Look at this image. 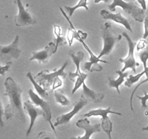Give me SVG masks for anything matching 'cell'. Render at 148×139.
Listing matches in <instances>:
<instances>
[{
	"mask_svg": "<svg viewBox=\"0 0 148 139\" xmlns=\"http://www.w3.org/2000/svg\"><path fill=\"white\" fill-rule=\"evenodd\" d=\"M82 94L88 98V100L95 103L102 102L105 97V95L102 93H98L88 88L85 82L82 83Z\"/></svg>",
	"mask_w": 148,
	"mask_h": 139,
	"instance_id": "ac0fdd59",
	"label": "cell"
},
{
	"mask_svg": "<svg viewBox=\"0 0 148 139\" xmlns=\"http://www.w3.org/2000/svg\"><path fill=\"white\" fill-rule=\"evenodd\" d=\"M59 10L62 12V14L64 15V17H65V19L66 20V21L69 23V28L68 29L67 31V41L69 43V46H72V43H73L74 39H77V41L80 40H85L87 37H88V33H84L82 30H77L76 28L74 26L73 23H72L70 20H69V17L67 16V14H66L64 11H63V9L62 7H59Z\"/></svg>",
	"mask_w": 148,
	"mask_h": 139,
	"instance_id": "2e32d148",
	"label": "cell"
},
{
	"mask_svg": "<svg viewBox=\"0 0 148 139\" xmlns=\"http://www.w3.org/2000/svg\"><path fill=\"white\" fill-rule=\"evenodd\" d=\"M3 115H4V111L3 109V107L1 101H0V127H4V122H3L2 120Z\"/></svg>",
	"mask_w": 148,
	"mask_h": 139,
	"instance_id": "4dcf8cb0",
	"label": "cell"
},
{
	"mask_svg": "<svg viewBox=\"0 0 148 139\" xmlns=\"http://www.w3.org/2000/svg\"><path fill=\"white\" fill-rule=\"evenodd\" d=\"M38 138H51V136L49 135V133H45V132H41L40 133H39L38 136Z\"/></svg>",
	"mask_w": 148,
	"mask_h": 139,
	"instance_id": "1f68e13d",
	"label": "cell"
},
{
	"mask_svg": "<svg viewBox=\"0 0 148 139\" xmlns=\"http://www.w3.org/2000/svg\"><path fill=\"white\" fill-rule=\"evenodd\" d=\"M137 2L141 5L142 8L145 11L146 9H147V4H146V1L145 0H137Z\"/></svg>",
	"mask_w": 148,
	"mask_h": 139,
	"instance_id": "d6a6232c",
	"label": "cell"
},
{
	"mask_svg": "<svg viewBox=\"0 0 148 139\" xmlns=\"http://www.w3.org/2000/svg\"><path fill=\"white\" fill-rule=\"evenodd\" d=\"M145 75H147V76H148V71H147V72H146Z\"/></svg>",
	"mask_w": 148,
	"mask_h": 139,
	"instance_id": "d590c367",
	"label": "cell"
},
{
	"mask_svg": "<svg viewBox=\"0 0 148 139\" xmlns=\"http://www.w3.org/2000/svg\"><path fill=\"white\" fill-rule=\"evenodd\" d=\"M76 125L79 128L85 130V134L82 136H78L76 138L78 139H89L93 133L101 131V123H98L95 125H90L88 117L79 120L76 123Z\"/></svg>",
	"mask_w": 148,
	"mask_h": 139,
	"instance_id": "9a60e30c",
	"label": "cell"
},
{
	"mask_svg": "<svg viewBox=\"0 0 148 139\" xmlns=\"http://www.w3.org/2000/svg\"><path fill=\"white\" fill-rule=\"evenodd\" d=\"M145 114L146 116H148V110H147V111H145ZM143 131H144V130H145V131H148V125L147 126V127H143Z\"/></svg>",
	"mask_w": 148,
	"mask_h": 139,
	"instance_id": "836d02e7",
	"label": "cell"
},
{
	"mask_svg": "<svg viewBox=\"0 0 148 139\" xmlns=\"http://www.w3.org/2000/svg\"><path fill=\"white\" fill-rule=\"evenodd\" d=\"M144 35H143V39H146L148 37V16L145 17L144 20Z\"/></svg>",
	"mask_w": 148,
	"mask_h": 139,
	"instance_id": "f546056e",
	"label": "cell"
},
{
	"mask_svg": "<svg viewBox=\"0 0 148 139\" xmlns=\"http://www.w3.org/2000/svg\"><path fill=\"white\" fill-rule=\"evenodd\" d=\"M136 96L141 101L143 108H146V107H147V101L148 100V94H147L146 91H144V96H140L138 95H137Z\"/></svg>",
	"mask_w": 148,
	"mask_h": 139,
	"instance_id": "484cf974",
	"label": "cell"
},
{
	"mask_svg": "<svg viewBox=\"0 0 148 139\" xmlns=\"http://www.w3.org/2000/svg\"><path fill=\"white\" fill-rule=\"evenodd\" d=\"M53 33L56 36V48H55V50L56 52L59 46H63V45L66 44L67 41H66V38L64 36V35H62V29L59 25H53Z\"/></svg>",
	"mask_w": 148,
	"mask_h": 139,
	"instance_id": "ffe728a7",
	"label": "cell"
},
{
	"mask_svg": "<svg viewBox=\"0 0 148 139\" xmlns=\"http://www.w3.org/2000/svg\"><path fill=\"white\" fill-rule=\"evenodd\" d=\"M101 15L103 19L112 20V21L115 22V23L122 25L123 26H124L130 32H132V33L133 32L130 22L125 17H124L120 12L113 13L106 10H102L101 11Z\"/></svg>",
	"mask_w": 148,
	"mask_h": 139,
	"instance_id": "e0dca14e",
	"label": "cell"
},
{
	"mask_svg": "<svg viewBox=\"0 0 148 139\" xmlns=\"http://www.w3.org/2000/svg\"><path fill=\"white\" fill-rule=\"evenodd\" d=\"M88 98L82 94V95L80 96L79 99L75 102V104H74V107L72 110H71L69 112L66 113V114H62L60 117H58L56 119V121L55 122V123L53 124L54 127L59 125H69V123H70L71 120L73 118V117L75 115H76L85 105H87L88 104Z\"/></svg>",
	"mask_w": 148,
	"mask_h": 139,
	"instance_id": "9c48e42d",
	"label": "cell"
},
{
	"mask_svg": "<svg viewBox=\"0 0 148 139\" xmlns=\"http://www.w3.org/2000/svg\"><path fill=\"white\" fill-rule=\"evenodd\" d=\"M63 84V81L61 79V77L59 78H57L54 81H53V84H52V86H51V89L52 90H56L57 89V88L59 87H61Z\"/></svg>",
	"mask_w": 148,
	"mask_h": 139,
	"instance_id": "83f0119b",
	"label": "cell"
},
{
	"mask_svg": "<svg viewBox=\"0 0 148 139\" xmlns=\"http://www.w3.org/2000/svg\"><path fill=\"white\" fill-rule=\"evenodd\" d=\"M122 36L126 38L128 43V55L126 56L125 58H121L119 59V62H121L124 65V67L122 68L121 71L122 72H125L127 69H131L134 73H137V70H136V67L140 66V64L138 62H136L135 58H134V49L137 45V43L133 41L130 36H129L127 33H123Z\"/></svg>",
	"mask_w": 148,
	"mask_h": 139,
	"instance_id": "ba28073f",
	"label": "cell"
},
{
	"mask_svg": "<svg viewBox=\"0 0 148 139\" xmlns=\"http://www.w3.org/2000/svg\"><path fill=\"white\" fill-rule=\"evenodd\" d=\"M81 7H83V8L86 9V10H88V11L89 10V8H88V0H79L77 4L75 6H74V7L65 6L64 9L67 11L69 17H72V16L73 15L74 12H75V10H77V9L79 8H81Z\"/></svg>",
	"mask_w": 148,
	"mask_h": 139,
	"instance_id": "603a6c76",
	"label": "cell"
},
{
	"mask_svg": "<svg viewBox=\"0 0 148 139\" xmlns=\"http://www.w3.org/2000/svg\"><path fill=\"white\" fill-rule=\"evenodd\" d=\"M68 65H69V62L66 61L59 70H55L52 72H50L48 70L40 71L36 76H34V78L40 85H42L47 91L50 89L53 81L56 78L59 77L64 78L66 76V73L64 70Z\"/></svg>",
	"mask_w": 148,
	"mask_h": 139,
	"instance_id": "3957f363",
	"label": "cell"
},
{
	"mask_svg": "<svg viewBox=\"0 0 148 139\" xmlns=\"http://www.w3.org/2000/svg\"><path fill=\"white\" fill-rule=\"evenodd\" d=\"M101 1H103V2H108V0H95V1H94V2H95V4H97V3H100Z\"/></svg>",
	"mask_w": 148,
	"mask_h": 139,
	"instance_id": "e575fe53",
	"label": "cell"
},
{
	"mask_svg": "<svg viewBox=\"0 0 148 139\" xmlns=\"http://www.w3.org/2000/svg\"><path fill=\"white\" fill-rule=\"evenodd\" d=\"M147 71H148V67L147 68H145V69H144V70H143V72L137 74V75H130V76L128 77V78L127 79V81H124V85H125L127 87H128V88L131 87L132 85H134L135 83H137V81H139V80L141 78V77L143 76V75H145Z\"/></svg>",
	"mask_w": 148,
	"mask_h": 139,
	"instance_id": "cb8c5ba5",
	"label": "cell"
},
{
	"mask_svg": "<svg viewBox=\"0 0 148 139\" xmlns=\"http://www.w3.org/2000/svg\"><path fill=\"white\" fill-rule=\"evenodd\" d=\"M19 36H16L12 43L7 46H1L0 44V62L8 63L12 59H18L21 54L19 49Z\"/></svg>",
	"mask_w": 148,
	"mask_h": 139,
	"instance_id": "52a82bcc",
	"label": "cell"
},
{
	"mask_svg": "<svg viewBox=\"0 0 148 139\" xmlns=\"http://www.w3.org/2000/svg\"><path fill=\"white\" fill-rule=\"evenodd\" d=\"M11 65H12V62H8V63L6 64L5 66H1V62H0V75L4 76L5 72H7V71L10 70V67H11Z\"/></svg>",
	"mask_w": 148,
	"mask_h": 139,
	"instance_id": "4316f807",
	"label": "cell"
},
{
	"mask_svg": "<svg viewBox=\"0 0 148 139\" xmlns=\"http://www.w3.org/2000/svg\"><path fill=\"white\" fill-rule=\"evenodd\" d=\"M79 42L83 45L84 48L86 49V51L90 54V60L88 61V62H85V65H84V68L90 72H95V71H98V72L102 71L103 70V67L101 65H100L99 64H98V62H103V63L107 64L108 62L105 60H102V59H100L98 56H95L93 54V52H92V51H91V49H90L89 46L85 43L84 40H80Z\"/></svg>",
	"mask_w": 148,
	"mask_h": 139,
	"instance_id": "7c38bea8",
	"label": "cell"
},
{
	"mask_svg": "<svg viewBox=\"0 0 148 139\" xmlns=\"http://www.w3.org/2000/svg\"><path fill=\"white\" fill-rule=\"evenodd\" d=\"M23 107H24V109L27 111L28 115L30 116V125H29L28 129H27V132H26V137H28L30 132L32 131L33 126H34L35 121H36V118L39 117V116H43V109L40 107L36 106V104L34 105L30 101H25L24 104H23Z\"/></svg>",
	"mask_w": 148,
	"mask_h": 139,
	"instance_id": "4fadbf2b",
	"label": "cell"
},
{
	"mask_svg": "<svg viewBox=\"0 0 148 139\" xmlns=\"http://www.w3.org/2000/svg\"><path fill=\"white\" fill-rule=\"evenodd\" d=\"M116 73L119 75V77L117 79L114 80L111 77H108V86H109V88H116L117 90L118 94H121V92H120L119 90V86L123 83V82H124L126 78L128 77L129 73L128 72H122L121 70H117L116 72Z\"/></svg>",
	"mask_w": 148,
	"mask_h": 139,
	"instance_id": "d6986e66",
	"label": "cell"
},
{
	"mask_svg": "<svg viewBox=\"0 0 148 139\" xmlns=\"http://www.w3.org/2000/svg\"><path fill=\"white\" fill-rule=\"evenodd\" d=\"M140 59L141 62H143V66H144V69L147 68V62L148 60V46L145 48L144 50L140 53Z\"/></svg>",
	"mask_w": 148,
	"mask_h": 139,
	"instance_id": "d4e9b609",
	"label": "cell"
},
{
	"mask_svg": "<svg viewBox=\"0 0 148 139\" xmlns=\"http://www.w3.org/2000/svg\"><path fill=\"white\" fill-rule=\"evenodd\" d=\"M28 95L29 96H30L31 101H33V104H36V106L40 107V108L43 109V118H44V120H46V121H47L49 123L53 131L54 132L55 135L56 136L57 133H56V129H55L54 125H53V124L51 122V107L50 105L49 104V103L46 101H45V100L43 99V98L40 96L38 94L34 93L33 89H29Z\"/></svg>",
	"mask_w": 148,
	"mask_h": 139,
	"instance_id": "8fae6325",
	"label": "cell"
},
{
	"mask_svg": "<svg viewBox=\"0 0 148 139\" xmlns=\"http://www.w3.org/2000/svg\"><path fill=\"white\" fill-rule=\"evenodd\" d=\"M26 76H27V78L30 80V82L32 83L33 87H34V88L36 89V92H37V94H38L40 96H41L42 98H46L48 96H49V94H48L46 90L43 87H41V85H40V84H39L36 81V79H35L34 77L33 76V75H32L31 72H27Z\"/></svg>",
	"mask_w": 148,
	"mask_h": 139,
	"instance_id": "44dd1931",
	"label": "cell"
},
{
	"mask_svg": "<svg viewBox=\"0 0 148 139\" xmlns=\"http://www.w3.org/2000/svg\"><path fill=\"white\" fill-rule=\"evenodd\" d=\"M54 96L56 103H59L62 106H68L70 104V101L65 96V94H64L62 90H54Z\"/></svg>",
	"mask_w": 148,
	"mask_h": 139,
	"instance_id": "7402d4cb",
	"label": "cell"
},
{
	"mask_svg": "<svg viewBox=\"0 0 148 139\" xmlns=\"http://www.w3.org/2000/svg\"><path fill=\"white\" fill-rule=\"evenodd\" d=\"M116 7H119L124 12L131 14L133 18L137 22L143 23L145 20V10L134 1L127 2L124 0H113V2L108 5L110 11L115 12Z\"/></svg>",
	"mask_w": 148,
	"mask_h": 139,
	"instance_id": "277c9868",
	"label": "cell"
},
{
	"mask_svg": "<svg viewBox=\"0 0 148 139\" xmlns=\"http://www.w3.org/2000/svg\"><path fill=\"white\" fill-rule=\"evenodd\" d=\"M18 8V14L14 17V23L17 27L30 25L36 23V20L33 14L29 12L28 4H27V8H25L21 0H15Z\"/></svg>",
	"mask_w": 148,
	"mask_h": 139,
	"instance_id": "30bf717a",
	"label": "cell"
},
{
	"mask_svg": "<svg viewBox=\"0 0 148 139\" xmlns=\"http://www.w3.org/2000/svg\"><path fill=\"white\" fill-rule=\"evenodd\" d=\"M69 56H71L75 66H76L75 72H69V79L75 83V86L72 91V94H74L79 89V87L82 85V83L88 78V75L80 71V63L83 60L84 56H85L84 52L79 51V52H77V54L69 53Z\"/></svg>",
	"mask_w": 148,
	"mask_h": 139,
	"instance_id": "5b68a950",
	"label": "cell"
},
{
	"mask_svg": "<svg viewBox=\"0 0 148 139\" xmlns=\"http://www.w3.org/2000/svg\"><path fill=\"white\" fill-rule=\"evenodd\" d=\"M116 114L119 116H122V114L118 111H114L111 110V107H108L106 109H92L88 111V113L82 114L81 117H95V116H101V127L103 129L104 131L106 133L109 138H111V133L113 130V125L112 122L111 121L110 118L108 117V114Z\"/></svg>",
	"mask_w": 148,
	"mask_h": 139,
	"instance_id": "8992f818",
	"label": "cell"
},
{
	"mask_svg": "<svg viewBox=\"0 0 148 139\" xmlns=\"http://www.w3.org/2000/svg\"><path fill=\"white\" fill-rule=\"evenodd\" d=\"M147 46V41L145 39H143L139 41L138 43H137V51H140L142 49H144Z\"/></svg>",
	"mask_w": 148,
	"mask_h": 139,
	"instance_id": "f1b7e54d",
	"label": "cell"
},
{
	"mask_svg": "<svg viewBox=\"0 0 148 139\" xmlns=\"http://www.w3.org/2000/svg\"><path fill=\"white\" fill-rule=\"evenodd\" d=\"M4 96L8 97L9 103L4 109L6 120L14 117L23 122H25L26 117L22 103L23 90L11 77H8L4 82Z\"/></svg>",
	"mask_w": 148,
	"mask_h": 139,
	"instance_id": "6da1fadb",
	"label": "cell"
},
{
	"mask_svg": "<svg viewBox=\"0 0 148 139\" xmlns=\"http://www.w3.org/2000/svg\"><path fill=\"white\" fill-rule=\"evenodd\" d=\"M56 43L50 42L46 47L38 52H33V55L30 58V61L37 60L40 64H45L48 62L52 55L56 53Z\"/></svg>",
	"mask_w": 148,
	"mask_h": 139,
	"instance_id": "5bb4252c",
	"label": "cell"
},
{
	"mask_svg": "<svg viewBox=\"0 0 148 139\" xmlns=\"http://www.w3.org/2000/svg\"><path fill=\"white\" fill-rule=\"evenodd\" d=\"M101 36L103 41V49L98 56L100 59L105 55L110 54L116 43L121 41L122 38L121 35L115 34L114 33V31L111 30V24L108 22L104 23L101 27Z\"/></svg>",
	"mask_w": 148,
	"mask_h": 139,
	"instance_id": "7a4b0ae2",
	"label": "cell"
}]
</instances>
